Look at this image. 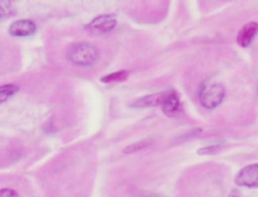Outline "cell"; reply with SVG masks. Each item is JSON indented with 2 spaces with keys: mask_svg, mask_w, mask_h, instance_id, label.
Returning <instances> with one entry per match:
<instances>
[{
  "mask_svg": "<svg viewBox=\"0 0 258 197\" xmlns=\"http://www.w3.org/2000/svg\"><path fill=\"white\" fill-rule=\"evenodd\" d=\"M98 48L88 42L75 43L67 52V58L69 61L78 66L92 65L98 60Z\"/></svg>",
  "mask_w": 258,
  "mask_h": 197,
  "instance_id": "1",
  "label": "cell"
},
{
  "mask_svg": "<svg viewBox=\"0 0 258 197\" xmlns=\"http://www.w3.org/2000/svg\"><path fill=\"white\" fill-rule=\"evenodd\" d=\"M225 97V88L224 86L215 81L205 82L200 88L199 98L201 105L208 109L213 110L221 105Z\"/></svg>",
  "mask_w": 258,
  "mask_h": 197,
  "instance_id": "2",
  "label": "cell"
},
{
  "mask_svg": "<svg viewBox=\"0 0 258 197\" xmlns=\"http://www.w3.org/2000/svg\"><path fill=\"white\" fill-rule=\"evenodd\" d=\"M235 183L239 186L255 188L258 186V164H251L241 169L236 177Z\"/></svg>",
  "mask_w": 258,
  "mask_h": 197,
  "instance_id": "3",
  "label": "cell"
},
{
  "mask_svg": "<svg viewBox=\"0 0 258 197\" xmlns=\"http://www.w3.org/2000/svg\"><path fill=\"white\" fill-rule=\"evenodd\" d=\"M116 18L112 14H102L95 17L86 28L93 33H105L112 30L116 26Z\"/></svg>",
  "mask_w": 258,
  "mask_h": 197,
  "instance_id": "4",
  "label": "cell"
},
{
  "mask_svg": "<svg viewBox=\"0 0 258 197\" xmlns=\"http://www.w3.org/2000/svg\"><path fill=\"white\" fill-rule=\"evenodd\" d=\"M169 92V89L163 90L160 92L152 93V94H147L142 97H139L135 100L134 102L131 103V107L137 108V109H144V108H151V107H157V106H162L164 103L167 94Z\"/></svg>",
  "mask_w": 258,
  "mask_h": 197,
  "instance_id": "5",
  "label": "cell"
},
{
  "mask_svg": "<svg viewBox=\"0 0 258 197\" xmlns=\"http://www.w3.org/2000/svg\"><path fill=\"white\" fill-rule=\"evenodd\" d=\"M36 30V25L28 19H21L13 22L9 27V33L12 36H29Z\"/></svg>",
  "mask_w": 258,
  "mask_h": 197,
  "instance_id": "6",
  "label": "cell"
},
{
  "mask_svg": "<svg viewBox=\"0 0 258 197\" xmlns=\"http://www.w3.org/2000/svg\"><path fill=\"white\" fill-rule=\"evenodd\" d=\"M258 30V24L255 21L246 23L237 34V43L241 47H247L252 42Z\"/></svg>",
  "mask_w": 258,
  "mask_h": 197,
  "instance_id": "7",
  "label": "cell"
},
{
  "mask_svg": "<svg viewBox=\"0 0 258 197\" xmlns=\"http://www.w3.org/2000/svg\"><path fill=\"white\" fill-rule=\"evenodd\" d=\"M162 111L168 117H174L181 113V104L178 94L174 89H169V92L162 104Z\"/></svg>",
  "mask_w": 258,
  "mask_h": 197,
  "instance_id": "8",
  "label": "cell"
},
{
  "mask_svg": "<svg viewBox=\"0 0 258 197\" xmlns=\"http://www.w3.org/2000/svg\"><path fill=\"white\" fill-rule=\"evenodd\" d=\"M128 75H129V71L128 70H118V71L109 73V74H107L105 76H102L100 80L102 82H106V83H109V82H119V81L125 80L128 77Z\"/></svg>",
  "mask_w": 258,
  "mask_h": 197,
  "instance_id": "9",
  "label": "cell"
},
{
  "mask_svg": "<svg viewBox=\"0 0 258 197\" xmlns=\"http://www.w3.org/2000/svg\"><path fill=\"white\" fill-rule=\"evenodd\" d=\"M18 91V86L12 83L4 84L0 86V104L7 101V98Z\"/></svg>",
  "mask_w": 258,
  "mask_h": 197,
  "instance_id": "10",
  "label": "cell"
},
{
  "mask_svg": "<svg viewBox=\"0 0 258 197\" xmlns=\"http://www.w3.org/2000/svg\"><path fill=\"white\" fill-rule=\"evenodd\" d=\"M148 145H150V142L147 141V140H143V141H140V142H137V143H133L131 145H129L128 147H126L124 150H123V153L124 154H129V153H134V152H137L145 147H147Z\"/></svg>",
  "mask_w": 258,
  "mask_h": 197,
  "instance_id": "11",
  "label": "cell"
},
{
  "mask_svg": "<svg viewBox=\"0 0 258 197\" xmlns=\"http://www.w3.org/2000/svg\"><path fill=\"white\" fill-rule=\"evenodd\" d=\"M222 149L221 145H212V146H207L205 148L199 149L198 153L199 154H215L219 152Z\"/></svg>",
  "mask_w": 258,
  "mask_h": 197,
  "instance_id": "12",
  "label": "cell"
},
{
  "mask_svg": "<svg viewBox=\"0 0 258 197\" xmlns=\"http://www.w3.org/2000/svg\"><path fill=\"white\" fill-rule=\"evenodd\" d=\"M0 197H19V195L12 189L4 188L0 189Z\"/></svg>",
  "mask_w": 258,
  "mask_h": 197,
  "instance_id": "13",
  "label": "cell"
},
{
  "mask_svg": "<svg viewBox=\"0 0 258 197\" xmlns=\"http://www.w3.org/2000/svg\"><path fill=\"white\" fill-rule=\"evenodd\" d=\"M7 4H9L8 1H0V17H1L3 14L8 13L10 6L7 5Z\"/></svg>",
  "mask_w": 258,
  "mask_h": 197,
  "instance_id": "14",
  "label": "cell"
},
{
  "mask_svg": "<svg viewBox=\"0 0 258 197\" xmlns=\"http://www.w3.org/2000/svg\"><path fill=\"white\" fill-rule=\"evenodd\" d=\"M229 197H241V195H240V193H239V191L238 190H233L231 193H230V195H229Z\"/></svg>",
  "mask_w": 258,
  "mask_h": 197,
  "instance_id": "15",
  "label": "cell"
},
{
  "mask_svg": "<svg viewBox=\"0 0 258 197\" xmlns=\"http://www.w3.org/2000/svg\"><path fill=\"white\" fill-rule=\"evenodd\" d=\"M142 197H161V196H159L157 194H154V193H149V194H146V195H144Z\"/></svg>",
  "mask_w": 258,
  "mask_h": 197,
  "instance_id": "16",
  "label": "cell"
}]
</instances>
